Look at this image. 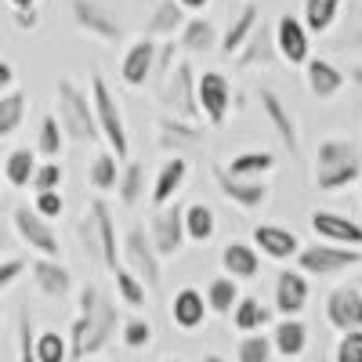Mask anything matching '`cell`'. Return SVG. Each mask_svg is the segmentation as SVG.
I'll return each instance as SVG.
<instances>
[{
  "label": "cell",
  "mask_w": 362,
  "mask_h": 362,
  "mask_svg": "<svg viewBox=\"0 0 362 362\" xmlns=\"http://www.w3.org/2000/svg\"><path fill=\"white\" fill-rule=\"evenodd\" d=\"M119 254H124V268H131L134 276L145 283V290H156L160 286V254L153 247V239H148V232L141 225H131L124 232V247H119Z\"/></svg>",
  "instance_id": "obj_6"
},
{
  "label": "cell",
  "mask_w": 362,
  "mask_h": 362,
  "mask_svg": "<svg viewBox=\"0 0 362 362\" xmlns=\"http://www.w3.org/2000/svg\"><path fill=\"white\" fill-rule=\"evenodd\" d=\"M308 305V279L300 268H283L276 276V312L279 315H300Z\"/></svg>",
  "instance_id": "obj_16"
},
{
  "label": "cell",
  "mask_w": 362,
  "mask_h": 362,
  "mask_svg": "<svg viewBox=\"0 0 362 362\" xmlns=\"http://www.w3.org/2000/svg\"><path fill=\"white\" fill-rule=\"evenodd\" d=\"M235 358H239V362H272V341L254 329V334H247L243 341H239Z\"/></svg>",
  "instance_id": "obj_46"
},
{
  "label": "cell",
  "mask_w": 362,
  "mask_h": 362,
  "mask_svg": "<svg viewBox=\"0 0 362 362\" xmlns=\"http://www.w3.org/2000/svg\"><path fill=\"white\" fill-rule=\"evenodd\" d=\"M15 232L22 235V243L29 250H37L40 257H58L62 254V243H58L51 221L40 218L33 206H15Z\"/></svg>",
  "instance_id": "obj_9"
},
{
  "label": "cell",
  "mask_w": 362,
  "mask_h": 362,
  "mask_svg": "<svg viewBox=\"0 0 362 362\" xmlns=\"http://www.w3.org/2000/svg\"><path fill=\"white\" fill-rule=\"evenodd\" d=\"M341 15V0H305V29L308 33H326Z\"/></svg>",
  "instance_id": "obj_37"
},
{
  "label": "cell",
  "mask_w": 362,
  "mask_h": 362,
  "mask_svg": "<svg viewBox=\"0 0 362 362\" xmlns=\"http://www.w3.org/2000/svg\"><path fill=\"white\" fill-rule=\"evenodd\" d=\"M25 119V95L22 90H4L0 95V138H11Z\"/></svg>",
  "instance_id": "obj_36"
},
{
  "label": "cell",
  "mask_w": 362,
  "mask_h": 362,
  "mask_svg": "<svg viewBox=\"0 0 362 362\" xmlns=\"http://www.w3.org/2000/svg\"><path fill=\"white\" fill-rule=\"evenodd\" d=\"M344 160H355V145L348 138H326L315 148V167H334V163H344Z\"/></svg>",
  "instance_id": "obj_44"
},
{
  "label": "cell",
  "mask_w": 362,
  "mask_h": 362,
  "mask_svg": "<svg viewBox=\"0 0 362 362\" xmlns=\"http://www.w3.org/2000/svg\"><path fill=\"white\" fill-rule=\"evenodd\" d=\"M62 177H66L62 163H58V160H47L44 167H37V170H33L29 185H33L37 192H47V189H62Z\"/></svg>",
  "instance_id": "obj_47"
},
{
  "label": "cell",
  "mask_w": 362,
  "mask_h": 362,
  "mask_svg": "<svg viewBox=\"0 0 362 362\" xmlns=\"http://www.w3.org/2000/svg\"><path fill=\"white\" fill-rule=\"evenodd\" d=\"M177 4L185 8V11H203V8L210 4V0H177Z\"/></svg>",
  "instance_id": "obj_55"
},
{
  "label": "cell",
  "mask_w": 362,
  "mask_h": 362,
  "mask_svg": "<svg viewBox=\"0 0 362 362\" xmlns=\"http://www.w3.org/2000/svg\"><path fill=\"white\" fill-rule=\"evenodd\" d=\"M33 210H37L40 218L54 221V218H62L66 199H62V192H58V189H47V192H37V199H33Z\"/></svg>",
  "instance_id": "obj_50"
},
{
  "label": "cell",
  "mask_w": 362,
  "mask_h": 362,
  "mask_svg": "<svg viewBox=\"0 0 362 362\" xmlns=\"http://www.w3.org/2000/svg\"><path fill=\"white\" fill-rule=\"evenodd\" d=\"M203 362H225L221 355H203Z\"/></svg>",
  "instance_id": "obj_58"
},
{
  "label": "cell",
  "mask_w": 362,
  "mask_h": 362,
  "mask_svg": "<svg viewBox=\"0 0 362 362\" xmlns=\"http://www.w3.org/2000/svg\"><path fill=\"white\" fill-rule=\"evenodd\" d=\"M181 214H185V206H160L153 225H148V239H153V247L160 257H174L181 254V247H185V221H181Z\"/></svg>",
  "instance_id": "obj_11"
},
{
  "label": "cell",
  "mask_w": 362,
  "mask_h": 362,
  "mask_svg": "<svg viewBox=\"0 0 362 362\" xmlns=\"http://www.w3.org/2000/svg\"><path fill=\"white\" fill-rule=\"evenodd\" d=\"M254 250H261L272 261H290L300 250V243H297V235L283 225H257L254 228Z\"/></svg>",
  "instance_id": "obj_19"
},
{
  "label": "cell",
  "mask_w": 362,
  "mask_h": 362,
  "mask_svg": "<svg viewBox=\"0 0 362 362\" xmlns=\"http://www.w3.org/2000/svg\"><path fill=\"white\" fill-rule=\"evenodd\" d=\"M90 105H95L98 131H102V138L109 141L112 156H116V160H124V156H127V148H131V141H127V127H124V109H119V102L112 98V90H109L105 76H98V73L90 76Z\"/></svg>",
  "instance_id": "obj_4"
},
{
  "label": "cell",
  "mask_w": 362,
  "mask_h": 362,
  "mask_svg": "<svg viewBox=\"0 0 362 362\" xmlns=\"http://www.w3.org/2000/svg\"><path fill=\"white\" fill-rule=\"evenodd\" d=\"M348 76H351V80H355V83H358V87H362V66H355V69H351V73H348Z\"/></svg>",
  "instance_id": "obj_57"
},
{
  "label": "cell",
  "mask_w": 362,
  "mask_h": 362,
  "mask_svg": "<svg viewBox=\"0 0 362 362\" xmlns=\"http://www.w3.org/2000/svg\"><path fill=\"white\" fill-rule=\"evenodd\" d=\"M181 25H185V8H181L177 0H160L153 18L145 25V37L148 40H170Z\"/></svg>",
  "instance_id": "obj_27"
},
{
  "label": "cell",
  "mask_w": 362,
  "mask_h": 362,
  "mask_svg": "<svg viewBox=\"0 0 362 362\" xmlns=\"http://www.w3.org/2000/svg\"><path fill=\"white\" fill-rule=\"evenodd\" d=\"M239 54V69H250V66H268L272 58H276V37H272V29L264 22L254 25V33L247 37V44L235 51Z\"/></svg>",
  "instance_id": "obj_26"
},
{
  "label": "cell",
  "mask_w": 362,
  "mask_h": 362,
  "mask_svg": "<svg viewBox=\"0 0 362 362\" xmlns=\"http://www.w3.org/2000/svg\"><path fill=\"white\" fill-rule=\"evenodd\" d=\"M69 8H73V18H76V25L83 29V33L98 37L105 44L124 40V22H119L109 8L95 4V0H69Z\"/></svg>",
  "instance_id": "obj_10"
},
{
  "label": "cell",
  "mask_w": 362,
  "mask_h": 362,
  "mask_svg": "<svg viewBox=\"0 0 362 362\" xmlns=\"http://www.w3.org/2000/svg\"><path fill=\"white\" fill-rule=\"evenodd\" d=\"M358 185H362V174H358Z\"/></svg>",
  "instance_id": "obj_63"
},
{
  "label": "cell",
  "mask_w": 362,
  "mask_h": 362,
  "mask_svg": "<svg viewBox=\"0 0 362 362\" xmlns=\"http://www.w3.org/2000/svg\"><path fill=\"white\" fill-rule=\"evenodd\" d=\"M11 83H15V69H11V62H4V58H0V95H4V90H11Z\"/></svg>",
  "instance_id": "obj_54"
},
{
  "label": "cell",
  "mask_w": 362,
  "mask_h": 362,
  "mask_svg": "<svg viewBox=\"0 0 362 362\" xmlns=\"http://www.w3.org/2000/svg\"><path fill=\"white\" fill-rule=\"evenodd\" d=\"M80 247L87 250L90 261L116 272L119 268V243H116V221L109 214L105 199H90L83 218H80Z\"/></svg>",
  "instance_id": "obj_2"
},
{
  "label": "cell",
  "mask_w": 362,
  "mask_h": 362,
  "mask_svg": "<svg viewBox=\"0 0 362 362\" xmlns=\"http://www.w3.org/2000/svg\"><path fill=\"white\" fill-rule=\"evenodd\" d=\"M11 18H15V25H18V29H33V25L40 22L37 8H11Z\"/></svg>",
  "instance_id": "obj_53"
},
{
  "label": "cell",
  "mask_w": 362,
  "mask_h": 362,
  "mask_svg": "<svg viewBox=\"0 0 362 362\" xmlns=\"http://www.w3.org/2000/svg\"><path fill=\"white\" fill-rule=\"evenodd\" d=\"M261 22V11H257V4H247L243 11H239L235 18H232V25L225 29V33L218 37V44H221V51L225 54H235L239 47L247 44V37L254 33V25Z\"/></svg>",
  "instance_id": "obj_30"
},
{
  "label": "cell",
  "mask_w": 362,
  "mask_h": 362,
  "mask_svg": "<svg viewBox=\"0 0 362 362\" xmlns=\"http://www.w3.org/2000/svg\"><path fill=\"white\" fill-rule=\"evenodd\" d=\"M160 102L170 116L177 119H192L199 124V105H196V73L189 62H177L167 69V76L160 80Z\"/></svg>",
  "instance_id": "obj_5"
},
{
  "label": "cell",
  "mask_w": 362,
  "mask_h": 362,
  "mask_svg": "<svg viewBox=\"0 0 362 362\" xmlns=\"http://www.w3.org/2000/svg\"><path fill=\"white\" fill-rule=\"evenodd\" d=\"M268 341H272V351H279L283 358H297L308 348V326L297 315H283V322H276Z\"/></svg>",
  "instance_id": "obj_22"
},
{
  "label": "cell",
  "mask_w": 362,
  "mask_h": 362,
  "mask_svg": "<svg viewBox=\"0 0 362 362\" xmlns=\"http://www.w3.org/2000/svg\"><path fill=\"white\" fill-rule=\"evenodd\" d=\"M29 272H33V283L44 297H58L62 300L73 290V276L66 264H58V257H37L29 261Z\"/></svg>",
  "instance_id": "obj_18"
},
{
  "label": "cell",
  "mask_w": 362,
  "mask_h": 362,
  "mask_svg": "<svg viewBox=\"0 0 362 362\" xmlns=\"http://www.w3.org/2000/svg\"><path fill=\"white\" fill-rule=\"evenodd\" d=\"M33 355L37 362H69V341L54 329H44V334H33Z\"/></svg>",
  "instance_id": "obj_39"
},
{
  "label": "cell",
  "mask_w": 362,
  "mask_h": 362,
  "mask_svg": "<svg viewBox=\"0 0 362 362\" xmlns=\"http://www.w3.org/2000/svg\"><path fill=\"white\" fill-rule=\"evenodd\" d=\"M214 181L225 199H232L239 210H257L268 199V185L257 177H232L225 167H214Z\"/></svg>",
  "instance_id": "obj_14"
},
{
  "label": "cell",
  "mask_w": 362,
  "mask_h": 362,
  "mask_svg": "<svg viewBox=\"0 0 362 362\" xmlns=\"http://www.w3.org/2000/svg\"><path fill=\"white\" fill-rule=\"evenodd\" d=\"M116 196H119V203H124V206H134L145 196V167L141 163H127L124 170H119Z\"/></svg>",
  "instance_id": "obj_38"
},
{
  "label": "cell",
  "mask_w": 362,
  "mask_h": 362,
  "mask_svg": "<svg viewBox=\"0 0 362 362\" xmlns=\"http://www.w3.org/2000/svg\"><path fill=\"white\" fill-rule=\"evenodd\" d=\"M358 174H362L358 156L344 160V163H334V167H315V189L319 192H341V189L351 185V181H358Z\"/></svg>",
  "instance_id": "obj_31"
},
{
  "label": "cell",
  "mask_w": 362,
  "mask_h": 362,
  "mask_svg": "<svg viewBox=\"0 0 362 362\" xmlns=\"http://www.w3.org/2000/svg\"><path fill=\"white\" fill-rule=\"evenodd\" d=\"M112 279H116V293H119V300H124V305H131V308H141V305H145L148 290H145V283L134 276L131 268L119 264V268L112 272Z\"/></svg>",
  "instance_id": "obj_41"
},
{
  "label": "cell",
  "mask_w": 362,
  "mask_h": 362,
  "mask_svg": "<svg viewBox=\"0 0 362 362\" xmlns=\"http://www.w3.org/2000/svg\"><path fill=\"white\" fill-rule=\"evenodd\" d=\"M337 47H362V8H358V0L351 4L348 11V22H344V37L337 40Z\"/></svg>",
  "instance_id": "obj_51"
},
{
  "label": "cell",
  "mask_w": 362,
  "mask_h": 362,
  "mask_svg": "<svg viewBox=\"0 0 362 362\" xmlns=\"http://www.w3.org/2000/svg\"><path fill=\"white\" fill-rule=\"evenodd\" d=\"M228 315H232V326L243 329V334H254V329H261V326L272 319V312L261 305L257 297H239Z\"/></svg>",
  "instance_id": "obj_33"
},
{
  "label": "cell",
  "mask_w": 362,
  "mask_h": 362,
  "mask_svg": "<svg viewBox=\"0 0 362 362\" xmlns=\"http://www.w3.org/2000/svg\"><path fill=\"white\" fill-rule=\"evenodd\" d=\"M203 300H206V312H214V315H228V312H232V305L239 300V283H235L232 276H221V279H214V283L206 286Z\"/></svg>",
  "instance_id": "obj_35"
},
{
  "label": "cell",
  "mask_w": 362,
  "mask_h": 362,
  "mask_svg": "<svg viewBox=\"0 0 362 362\" xmlns=\"http://www.w3.org/2000/svg\"><path fill=\"white\" fill-rule=\"evenodd\" d=\"M4 247H8V235H4V232H0V250H4Z\"/></svg>",
  "instance_id": "obj_59"
},
{
  "label": "cell",
  "mask_w": 362,
  "mask_h": 362,
  "mask_svg": "<svg viewBox=\"0 0 362 362\" xmlns=\"http://www.w3.org/2000/svg\"><path fill=\"white\" fill-rule=\"evenodd\" d=\"M312 232L322 235L326 243H341V247H358L362 250V225L344 218V214H334V210H315Z\"/></svg>",
  "instance_id": "obj_15"
},
{
  "label": "cell",
  "mask_w": 362,
  "mask_h": 362,
  "mask_svg": "<svg viewBox=\"0 0 362 362\" xmlns=\"http://www.w3.org/2000/svg\"><path fill=\"white\" fill-rule=\"evenodd\" d=\"M203 141V127L192 119H177V116H163L160 119V148H189Z\"/></svg>",
  "instance_id": "obj_28"
},
{
  "label": "cell",
  "mask_w": 362,
  "mask_h": 362,
  "mask_svg": "<svg viewBox=\"0 0 362 362\" xmlns=\"http://www.w3.org/2000/svg\"><path fill=\"white\" fill-rule=\"evenodd\" d=\"M167 362H181V358H167Z\"/></svg>",
  "instance_id": "obj_61"
},
{
  "label": "cell",
  "mask_w": 362,
  "mask_h": 362,
  "mask_svg": "<svg viewBox=\"0 0 362 362\" xmlns=\"http://www.w3.org/2000/svg\"><path fill=\"white\" fill-rule=\"evenodd\" d=\"M196 105H199V116H206L210 127H221L225 116H228V105H232V83L225 73H203L196 80Z\"/></svg>",
  "instance_id": "obj_8"
},
{
  "label": "cell",
  "mask_w": 362,
  "mask_h": 362,
  "mask_svg": "<svg viewBox=\"0 0 362 362\" xmlns=\"http://www.w3.org/2000/svg\"><path fill=\"white\" fill-rule=\"evenodd\" d=\"M11 8H37V0H11Z\"/></svg>",
  "instance_id": "obj_56"
},
{
  "label": "cell",
  "mask_w": 362,
  "mask_h": 362,
  "mask_svg": "<svg viewBox=\"0 0 362 362\" xmlns=\"http://www.w3.org/2000/svg\"><path fill=\"white\" fill-rule=\"evenodd\" d=\"M257 102H261V112L268 116L272 131H276L279 141L293 153V148H297V124H293V112L283 105V98H279L272 87H261V90H257Z\"/></svg>",
  "instance_id": "obj_17"
},
{
  "label": "cell",
  "mask_w": 362,
  "mask_h": 362,
  "mask_svg": "<svg viewBox=\"0 0 362 362\" xmlns=\"http://www.w3.org/2000/svg\"><path fill=\"white\" fill-rule=\"evenodd\" d=\"M116 322H119V315H116L112 297L102 293L98 286H83L80 290V312L69 326V362L98 355L112 341Z\"/></svg>",
  "instance_id": "obj_1"
},
{
  "label": "cell",
  "mask_w": 362,
  "mask_h": 362,
  "mask_svg": "<svg viewBox=\"0 0 362 362\" xmlns=\"http://www.w3.org/2000/svg\"><path fill=\"white\" fill-rule=\"evenodd\" d=\"M334 362H362V329H344L334 348Z\"/></svg>",
  "instance_id": "obj_48"
},
{
  "label": "cell",
  "mask_w": 362,
  "mask_h": 362,
  "mask_svg": "<svg viewBox=\"0 0 362 362\" xmlns=\"http://www.w3.org/2000/svg\"><path fill=\"white\" fill-rule=\"evenodd\" d=\"M116 181H119V167L112 153H98L95 163H90V185L98 192H116Z\"/></svg>",
  "instance_id": "obj_43"
},
{
  "label": "cell",
  "mask_w": 362,
  "mask_h": 362,
  "mask_svg": "<svg viewBox=\"0 0 362 362\" xmlns=\"http://www.w3.org/2000/svg\"><path fill=\"white\" fill-rule=\"evenodd\" d=\"M119 341H124L127 348H148L153 344V322L134 315V319H124L119 322Z\"/></svg>",
  "instance_id": "obj_45"
},
{
  "label": "cell",
  "mask_w": 362,
  "mask_h": 362,
  "mask_svg": "<svg viewBox=\"0 0 362 362\" xmlns=\"http://www.w3.org/2000/svg\"><path fill=\"white\" fill-rule=\"evenodd\" d=\"M170 319L177 329H185V334H192V329H199L206 322V300L196 286H185L174 293V305H170Z\"/></svg>",
  "instance_id": "obj_20"
},
{
  "label": "cell",
  "mask_w": 362,
  "mask_h": 362,
  "mask_svg": "<svg viewBox=\"0 0 362 362\" xmlns=\"http://www.w3.org/2000/svg\"><path fill=\"white\" fill-rule=\"evenodd\" d=\"M272 167H276V156H272L268 148H250V153H239L225 170L232 177H264Z\"/></svg>",
  "instance_id": "obj_34"
},
{
  "label": "cell",
  "mask_w": 362,
  "mask_h": 362,
  "mask_svg": "<svg viewBox=\"0 0 362 362\" xmlns=\"http://www.w3.org/2000/svg\"><path fill=\"white\" fill-rule=\"evenodd\" d=\"M153 58H156V40H134L124 54V66H119V76H124V83L131 87H141L148 80V73H153Z\"/></svg>",
  "instance_id": "obj_23"
},
{
  "label": "cell",
  "mask_w": 362,
  "mask_h": 362,
  "mask_svg": "<svg viewBox=\"0 0 362 362\" xmlns=\"http://www.w3.org/2000/svg\"><path fill=\"white\" fill-rule=\"evenodd\" d=\"M329 362H334V358H329Z\"/></svg>",
  "instance_id": "obj_64"
},
{
  "label": "cell",
  "mask_w": 362,
  "mask_h": 362,
  "mask_svg": "<svg viewBox=\"0 0 362 362\" xmlns=\"http://www.w3.org/2000/svg\"><path fill=\"white\" fill-rule=\"evenodd\" d=\"M185 174H189L185 156H167L156 170V181H153V206H167L177 196V189L185 185Z\"/></svg>",
  "instance_id": "obj_24"
},
{
  "label": "cell",
  "mask_w": 362,
  "mask_h": 362,
  "mask_svg": "<svg viewBox=\"0 0 362 362\" xmlns=\"http://www.w3.org/2000/svg\"><path fill=\"white\" fill-rule=\"evenodd\" d=\"M80 362H98V358H95V355H90V358H80Z\"/></svg>",
  "instance_id": "obj_60"
},
{
  "label": "cell",
  "mask_w": 362,
  "mask_h": 362,
  "mask_svg": "<svg viewBox=\"0 0 362 362\" xmlns=\"http://www.w3.org/2000/svg\"><path fill=\"white\" fill-rule=\"evenodd\" d=\"M272 37H276V54H283L290 66H305L312 58V33L305 29V22L293 18V15H279L276 29H272Z\"/></svg>",
  "instance_id": "obj_12"
},
{
  "label": "cell",
  "mask_w": 362,
  "mask_h": 362,
  "mask_svg": "<svg viewBox=\"0 0 362 362\" xmlns=\"http://www.w3.org/2000/svg\"><path fill=\"white\" fill-rule=\"evenodd\" d=\"M177 33H181V47L192 51V54H206L210 47L218 44V29H214L210 18H189Z\"/></svg>",
  "instance_id": "obj_32"
},
{
  "label": "cell",
  "mask_w": 362,
  "mask_h": 362,
  "mask_svg": "<svg viewBox=\"0 0 362 362\" xmlns=\"http://www.w3.org/2000/svg\"><path fill=\"white\" fill-rule=\"evenodd\" d=\"M297 268L305 276H337V272L362 264V250L358 247H341V243H315V247H300L297 254Z\"/></svg>",
  "instance_id": "obj_7"
},
{
  "label": "cell",
  "mask_w": 362,
  "mask_h": 362,
  "mask_svg": "<svg viewBox=\"0 0 362 362\" xmlns=\"http://www.w3.org/2000/svg\"><path fill=\"white\" fill-rule=\"evenodd\" d=\"M33 170H37L33 148H15V153L8 156V163H4V177L11 181L15 189H25V185H29V177H33Z\"/></svg>",
  "instance_id": "obj_40"
},
{
  "label": "cell",
  "mask_w": 362,
  "mask_h": 362,
  "mask_svg": "<svg viewBox=\"0 0 362 362\" xmlns=\"http://www.w3.org/2000/svg\"><path fill=\"white\" fill-rule=\"evenodd\" d=\"M18 362H37V355H33V315H29V308L18 312Z\"/></svg>",
  "instance_id": "obj_49"
},
{
  "label": "cell",
  "mask_w": 362,
  "mask_h": 362,
  "mask_svg": "<svg viewBox=\"0 0 362 362\" xmlns=\"http://www.w3.org/2000/svg\"><path fill=\"white\" fill-rule=\"evenodd\" d=\"M62 145H66V131H62V124H58V116H44L40 134H37V153H44L47 160H58Z\"/></svg>",
  "instance_id": "obj_42"
},
{
  "label": "cell",
  "mask_w": 362,
  "mask_h": 362,
  "mask_svg": "<svg viewBox=\"0 0 362 362\" xmlns=\"http://www.w3.org/2000/svg\"><path fill=\"white\" fill-rule=\"evenodd\" d=\"M25 272V261L22 257H8V261H0V290H8L18 276Z\"/></svg>",
  "instance_id": "obj_52"
},
{
  "label": "cell",
  "mask_w": 362,
  "mask_h": 362,
  "mask_svg": "<svg viewBox=\"0 0 362 362\" xmlns=\"http://www.w3.org/2000/svg\"><path fill=\"white\" fill-rule=\"evenodd\" d=\"M326 322L334 329H362V290L358 286H334L326 297Z\"/></svg>",
  "instance_id": "obj_13"
},
{
  "label": "cell",
  "mask_w": 362,
  "mask_h": 362,
  "mask_svg": "<svg viewBox=\"0 0 362 362\" xmlns=\"http://www.w3.org/2000/svg\"><path fill=\"white\" fill-rule=\"evenodd\" d=\"M305 80H308V90L319 102H329L344 87V73L334 62H326V58H308L305 62Z\"/></svg>",
  "instance_id": "obj_21"
},
{
  "label": "cell",
  "mask_w": 362,
  "mask_h": 362,
  "mask_svg": "<svg viewBox=\"0 0 362 362\" xmlns=\"http://www.w3.org/2000/svg\"><path fill=\"white\" fill-rule=\"evenodd\" d=\"M181 221H185V239H192V243H210L218 232V218L206 203H189Z\"/></svg>",
  "instance_id": "obj_29"
},
{
  "label": "cell",
  "mask_w": 362,
  "mask_h": 362,
  "mask_svg": "<svg viewBox=\"0 0 362 362\" xmlns=\"http://www.w3.org/2000/svg\"><path fill=\"white\" fill-rule=\"evenodd\" d=\"M58 124L73 141L98 145L102 131L95 119V105H90V90H80L73 80H58Z\"/></svg>",
  "instance_id": "obj_3"
},
{
  "label": "cell",
  "mask_w": 362,
  "mask_h": 362,
  "mask_svg": "<svg viewBox=\"0 0 362 362\" xmlns=\"http://www.w3.org/2000/svg\"><path fill=\"white\" fill-rule=\"evenodd\" d=\"M221 268H225V276H232L235 283H239V279H257L261 254H257L250 243H228V247L221 250Z\"/></svg>",
  "instance_id": "obj_25"
},
{
  "label": "cell",
  "mask_w": 362,
  "mask_h": 362,
  "mask_svg": "<svg viewBox=\"0 0 362 362\" xmlns=\"http://www.w3.org/2000/svg\"><path fill=\"white\" fill-rule=\"evenodd\" d=\"M355 286H358V290H362V279H358V283H355Z\"/></svg>",
  "instance_id": "obj_62"
}]
</instances>
